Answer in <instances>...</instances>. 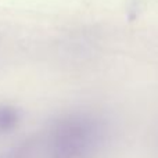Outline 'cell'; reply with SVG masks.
Instances as JSON below:
<instances>
[{"label":"cell","instance_id":"1","mask_svg":"<svg viewBox=\"0 0 158 158\" xmlns=\"http://www.w3.org/2000/svg\"><path fill=\"white\" fill-rule=\"evenodd\" d=\"M106 126L85 112L65 115L52 126L47 136L49 158H93L103 147Z\"/></svg>","mask_w":158,"mask_h":158},{"label":"cell","instance_id":"2","mask_svg":"<svg viewBox=\"0 0 158 158\" xmlns=\"http://www.w3.org/2000/svg\"><path fill=\"white\" fill-rule=\"evenodd\" d=\"M19 122V112L8 104H0V136L10 133Z\"/></svg>","mask_w":158,"mask_h":158}]
</instances>
